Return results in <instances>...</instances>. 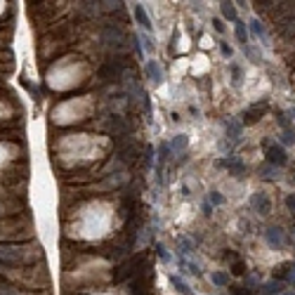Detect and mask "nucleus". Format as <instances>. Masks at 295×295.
Returning <instances> with one entry per match:
<instances>
[{
    "mask_svg": "<svg viewBox=\"0 0 295 295\" xmlns=\"http://www.w3.org/2000/svg\"><path fill=\"white\" fill-rule=\"evenodd\" d=\"M250 203H253V208L257 210V213H269V201L262 196V194H255Z\"/></svg>",
    "mask_w": 295,
    "mask_h": 295,
    "instance_id": "7ed1b4c3",
    "label": "nucleus"
},
{
    "mask_svg": "<svg viewBox=\"0 0 295 295\" xmlns=\"http://www.w3.org/2000/svg\"><path fill=\"white\" fill-rule=\"evenodd\" d=\"M213 281L217 283V286H225V283H227V276H225V274H213Z\"/></svg>",
    "mask_w": 295,
    "mask_h": 295,
    "instance_id": "9d476101",
    "label": "nucleus"
},
{
    "mask_svg": "<svg viewBox=\"0 0 295 295\" xmlns=\"http://www.w3.org/2000/svg\"><path fill=\"white\" fill-rule=\"evenodd\" d=\"M236 41L241 43L243 47L248 45V33H246V26H243V22H236Z\"/></svg>",
    "mask_w": 295,
    "mask_h": 295,
    "instance_id": "423d86ee",
    "label": "nucleus"
},
{
    "mask_svg": "<svg viewBox=\"0 0 295 295\" xmlns=\"http://www.w3.org/2000/svg\"><path fill=\"white\" fill-rule=\"evenodd\" d=\"M220 10H222V17H225V19L234 22V24L239 22V17H236V10H234V5H231V2H222V7H220Z\"/></svg>",
    "mask_w": 295,
    "mask_h": 295,
    "instance_id": "20e7f679",
    "label": "nucleus"
},
{
    "mask_svg": "<svg viewBox=\"0 0 295 295\" xmlns=\"http://www.w3.org/2000/svg\"><path fill=\"white\" fill-rule=\"evenodd\" d=\"M135 17H137V22H139V24H142V26L147 28V31H151V22H149L147 12H144V10H142V7H139V5H137V7H135Z\"/></svg>",
    "mask_w": 295,
    "mask_h": 295,
    "instance_id": "39448f33",
    "label": "nucleus"
},
{
    "mask_svg": "<svg viewBox=\"0 0 295 295\" xmlns=\"http://www.w3.org/2000/svg\"><path fill=\"white\" fill-rule=\"evenodd\" d=\"M187 147V137L184 135H177L173 142H170V149H184Z\"/></svg>",
    "mask_w": 295,
    "mask_h": 295,
    "instance_id": "6e6552de",
    "label": "nucleus"
},
{
    "mask_svg": "<svg viewBox=\"0 0 295 295\" xmlns=\"http://www.w3.org/2000/svg\"><path fill=\"white\" fill-rule=\"evenodd\" d=\"M213 28L217 31V33H222V31H225V24H222V19H217V17H215V19H213Z\"/></svg>",
    "mask_w": 295,
    "mask_h": 295,
    "instance_id": "9b49d317",
    "label": "nucleus"
},
{
    "mask_svg": "<svg viewBox=\"0 0 295 295\" xmlns=\"http://www.w3.org/2000/svg\"><path fill=\"white\" fill-rule=\"evenodd\" d=\"M220 50H222V54H225V57H231V47H229L227 43H222V45H220Z\"/></svg>",
    "mask_w": 295,
    "mask_h": 295,
    "instance_id": "f8f14e48",
    "label": "nucleus"
},
{
    "mask_svg": "<svg viewBox=\"0 0 295 295\" xmlns=\"http://www.w3.org/2000/svg\"><path fill=\"white\" fill-rule=\"evenodd\" d=\"M286 203H288V208H293V210H295V196H291Z\"/></svg>",
    "mask_w": 295,
    "mask_h": 295,
    "instance_id": "4468645a",
    "label": "nucleus"
},
{
    "mask_svg": "<svg viewBox=\"0 0 295 295\" xmlns=\"http://www.w3.org/2000/svg\"><path fill=\"white\" fill-rule=\"evenodd\" d=\"M250 31H253L257 38H265V31H262V24L257 19H250Z\"/></svg>",
    "mask_w": 295,
    "mask_h": 295,
    "instance_id": "1a4fd4ad",
    "label": "nucleus"
},
{
    "mask_svg": "<svg viewBox=\"0 0 295 295\" xmlns=\"http://www.w3.org/2000/svg\"><path fill=\"white\" fill-rule=\"evenodd\" d=\"M225 128H227L229 133H231V139H239V135H241V125H239V123L227 121V125H225Z\"/></svg>",
    "mask_w": 295,
    "mask_h": 295,
    "instance_id": "0eeeda50",
    "label": "nucleus"
},
{
    "mask_svg": "<svg viewBox=\"0 0 295 295\" xmlns=\"http://www.w3.org/2000/svg\"><path fill=\"white\" fill-rule=\"evenodd\" d=\"M210 199H213V203H222V196H220L217 191H213V196H210Z\"/></svg>",
    "mask_w": 295,
    "mask_h": 295,
    "instance_id": "ddd939ff",
    "label": "nucleus"
},
{
    "mask_svg": "<svg viewBox=\"0 0 295 295\" xmlns=\"http://www.w3.org/2000/svg\"><path fill=\"white\" fill-rule=\"evenodd\" d=\"M267 161L272 163V165H283V163H286V154H283V149L276 147V144H272V147L267 149Z\"/></svg>",
    "mask_w": 295,
    "mask_h": 295,
    "instance_id": "f257e3e1",
    "label": "nucleus"
},
{
    "mask_svg": "<svg viewBox=\"0 0 295 295\" xmlns=\"http://www.w3.org/2000/svg\"><path fill=\"white\" fill-rule=\"evenodd\" d=\"M147 76L151 78V83H161L163 81L161 67H159L156 62H149V64H147Z\"/></svg>",
    "mask_w": 295,
    "mask_h": 295,
    "instance_id": "f03ea898",
    "label": "nucleus"
}]
</instances>
